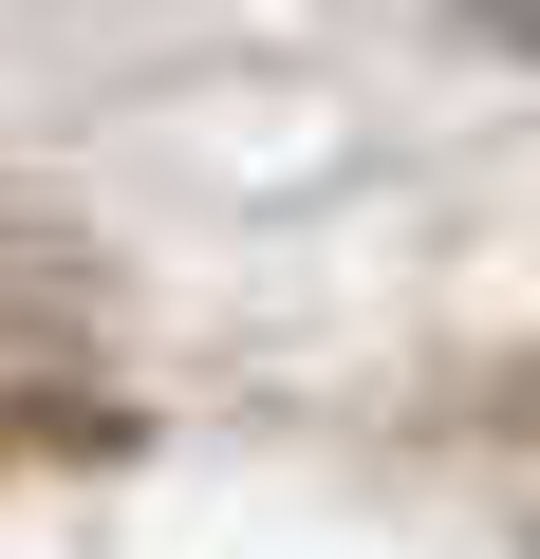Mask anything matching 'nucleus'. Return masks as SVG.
<instances>
[{"mask_svg":"<svg viewBox=\"0 0 540 559\" xmlns=\"http://www.w3.org/2000/svg\"><path fill=\"white\" fill-rule=\"evenodd\" d=\"M484 20H503V38H540V0H484Z\"/></svg>","mask_w":540,"mask_h":559,"instance_id":"1","label":"nucleus"}]
</instances>
